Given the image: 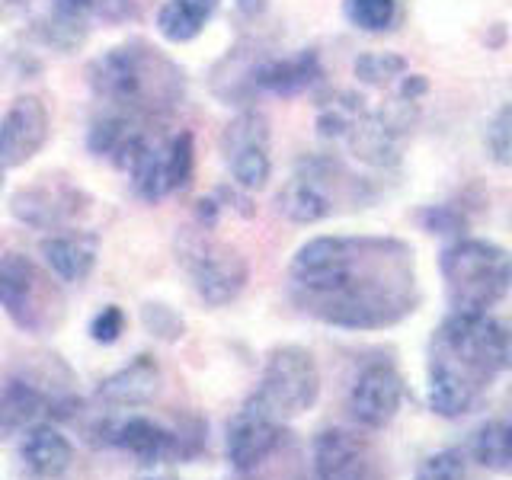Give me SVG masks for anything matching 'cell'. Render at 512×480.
<instances>
[{"label": "cell", "instance_id": "obj_1", "mask_svg": "<svg viewBox=\"0 0 512 480\" xmlns=\"http://www.w3.org/2000/svg\"><path fill=\"white\" fill-rule=\"evenodd\" d=\"M292 282L308 311L346 330H378L416 304L413 253L397 240L314 237L292 260Z\"/></svg>", "mask_w": 512, "mask_h": 480}, {"label": "cell", "instance_id": "obj_2", "mask_svg": "<svg viewBox=\"0 0 512 480\" xmlns=\"http://www.w3.org/2000/svg\"><path fill=\"white\" fill-rule=\"evenodd\" d=\"M506 333L487 311H452L429 356V410L442 420L471 413L477 397L506 368Z\"/></svg>", "mask_w": 512, "mask_h": 480}, {"label": "cell", "instance_id": "obj_3", "mask_svg": "<svg viewBox=\"0 0 512 480\" xmlns=\"http://www.w3.org/2000/svg\"><path fill=\"white\" fill-rule=\"evenodd\" d=\"M442 279L452 311H490L512 288V253L477 237L455 240L442 253Z\"/></svg>", "mask_w": 512, "mask_h": 480}, {"label": "cell", "instance_id": "obj_4", "mask_svg": "<svg viewBox=\"0 0 512 480\" xmlns=\"http://www.w3.org/2000/svg\"><path fill=\"white\" fill-rule=\"evenodd\" d=\"M253 397L282 423L308 413L320 397V372L314 356L304 346L272 349L263 368L260 391Z\"/></svg>", "mask_w": 512, "mask_h": 480}, {"label": "cell", "instance_id": "obj_5", "mask_svg": "<svg viewBox=\"0 0 512 480\" xmlns=\"http://www.w3.org/2000/svg\"><path fill=\"white\" fill-rule=\"evenodd\" d=\"M183 263L192 276V285L199 288L202 301L215 304V308L234 301L240 292H244L247 276H250L244 256H240L234 247L215 244V240H205V237L192 240L189 250L183 247Z\"/></svg>", "mask_w": 512, "mask_h": 480}, {"label": "cell", "instance_id": "obj_6", "mask_svg": "<svg viewBox=\"0 0 512 480\" xmlns=\"http://www.w3.org/2000/svg\"><path fill=\"white\" fill-rule=\"evenodd\" d=\"M100 442L116 445L122 452L135 455L141 464H164V461H183L199 448V442H192L189 436L176 429L160 426L157 420L148 416H122V420H109L100 429Z\"/></svg>", "mask_w": 512, "mask_h": 480}, {"label": "cell", "instance_id": "obj_7", "mask_svg": "<svg viewBox=\"0 0 512 480\" xmlns=\"http://www.w3.org/2000/svg\"><path fill=\"white\" fill-rule=\"evenodd\" d=\"M282 420H276L260 400L250 397L244 407H240L231 423H228V436H224V448H228V461L237 471H253L276 452L282 442Z\"/></svg>", "mask_w": 512, "mask_h": 480}, {"label": "cell", "instance_id": "obj_8", "mask_svg": "<svg viewBox=\"0 0 512 480\" xmlns=\"http://www.w3.org/2000/svg\"><path fill=\"white\" fill-rule=\"evenodd\" d=\"M404 404V378L391 362L365 365L349 391V413L365 429H384Z\"/></svg>", "mask_w": 512, "mask_h": 480}, {"label": "cell", "instance_id": "obj_9", "mask_svg": "<svg viewBox=\"0 0 512 480\" xmlns=\"http://www.w3.org/2000/svg\"><path fill=\"white\" fill-rule=\"evenodd\" d=\"M48 138V109L39 96H20L0 119V167H23Z\"/></svg>", "mask_w": 512, "mask_h": 480}, {"label": "cell", "instance_id": "obj_10", "mask_svg": "<svg viewBox=\"0 0 512 480\" xmlns=\"http://www.w3.org/2000/svg\"><path fill=\"white\" fill-rule=\"evenodd\" d=\"M45 292V276L23 253L0 256V308L26 330H39L42 308L39 295Z\"/></svg>", "mask_w": 512, "mask_h": 480}, {"label": "cell", "instance_id": "obj_11", "mask_svg": "<svg viewBox=\"0 0 512 480\" xmlns=\"http://www.w3.org/2000/svg\"><path fill=\"white\" fill-rule=\"evenodd\" d=\"M311 461L317 480H372V452L349 429L317 432Z\"/></svg>", "mask_w": 512, "mask_h": 480}, {"label": "cell", "instance_id": "obj_12", "mask_svg": "<svg viewBox=\"0 0 512 480\" xmlns=\"http://www.w3.org/2000/svg\"><path fill=\"white\" fill-rule=\"evenodd\" d=\"M224 151H228L231 176L240 189H263L269 180V154H266V122L260 116L237 119L224 132Z\"/></svg>", "mask_w": 512, "mask_h": 480}, {"label": "cell", "instance_id": "obj_13", "mask_svg": "<svg viewBox=\"0 0 512 480\" xmlns=\"http://www.w3.org/2000/svg\"><path fill=\"white\" fill-rule=\"evenodd\" d=\"M160 391V368L154 356H135L125 368L100 381L96 397L109 407H144Z\"/></svg>", "mask_w": 512, "mask_h": 480}, {"label": "cell", "instance_id": "obj_14", "mask_svg": "<svg viewBox=\"0 0 512 480\" xmlns=\"http://www.w3.org/2000/svg\"><path fill=\"white\" fill-rule=\"evenodd\" d=\"M93 87L116 103H135L144 93V68L132 48H109V52L93 64Z\"/></svg>", "mask_w": 512, "mask_h": 480}, {"label": "cell", "instance_id": "obj_15", "mask_svg": "<svg viewBox=\"0 0 512 480\" xmlns=\"http://www.w3.org/2000/svg\"><path fill=\"white\" fill-rule=\"evenodd\" d=\"M20 455L26 461V468L36 474V477H61L64 471L71 468V458H74V448L71 442L61 436V432L52 423H32L23 436L20 445Z\"/></svg>", "mask_w": 512, "mask_h": 480}, {"label": "cell", "instance_id": "obj_16", "mask_svg": "<svg viewBox=\"0 0 512 480\" xmlns=\"http://www.w3.org/2000/svg\"><path fill=\"white\" fill-rule=\"evenodd\" d=\"M45 413H48V397L36 384L20 378L0 384V439H7L20 429H29L32 423H42Z\"/></svg>", "mask_w": 512, "mask_h": 480}, {"label": "cell", "instance_id": "obj_17", "mask_svg": "<svg viewBox=\"0 0 512 480\" xmlns=\"http://www.w3.org/2000/svg\"><path fill=\"white\" fill-rule=\"evenodd\" d=\"M397 138L400 132L397 128L381 116H372V112H362V116L356 119V125L349 128V148L352 154H356L359 160H365V164H375V167H388L397 160Z\"/></svg>", "mask_w": 512, "mask_h": 480}, {"label": "cell", "instance_id": "obj_18", "mask_svg": "<svg viewBox=\"0 0 512 480\" xmlns=\"http://www.w3.org/2000/svg\"><path fill=\"white\" fill-rule=\"evenodd\" d=\"M317 77H320V61L314 52L266 61L263 68L253 74L256 87L266 93H279V96H295L301 90H308Z\"/></svg>", "mask_w": 512, "mask_h": 480}, {"label": "cell", "instance_id": "obj_19", "mask_svg": "<svg viewBox=\"0 0 512 480\" xmlns=\"http://www.w3.org/2000/svg\"><path fill=\"white\" fill-rule=\"evenodd\" d=\"M42 256L61 282H84L96 266V240L93 237H48L42 240Z\"/></svg>", "mask_w": 512, "mask_h": 480}, {"label": "cell", "instance_id": "obj_20", "mask_svg": "<svg viewBox=\"0 0 512 480\" xmlns=\"http://www.w3.org/2000/svg\"><path fill=\"white\" fill-rule=\"evenodd\" d=\"M276 208H279L282 218L295 221V224H317L333 212L330 196L314 180H308V176H295V180H288L279 189Z\"/></svg>", "mask_w": 512, "mask_h": 480}, {"label": "cell", "instance_id": "obj_21", "mask_svg": "<svg viewBox=\"0 0 512 480\" xmlns=\"http://www.w3.org/2000/svg\"><path fill=\"white\" fill-rule=\"evenodd\" d=\"M468 452L480 468L496 471V474L512 471V420L496 416V420L480 423L471 432Z\"/></svg>", "mask_w": 512, "mask_h": 480}, {"label": "cell", "instance_id": "obj_22", "mask_svg": "<svg viewBox=\"0 0 512 480\" xmlns=\"http://www.w3.org/2000/svg\"><path fill=\"white\" fill-rule=\"evenodd\" d=\"M215 4L218 0H167V4L157 10V26L164 32V39L189 42L202 32Z\"/></svg>", "mask_w": 512, "mask_h": 480}, {"label": "cell", "instance_id": "obj_23", "mask_svg": "<svg viewBox=\"0 0 512 480\" xmlns=\"http://www.w3.org/2000/svg\"><path fill=\"white\" fill-rule=\"evenodd\" d=\"M343 13L362 32H388L400 16V0H343Z\"/></svg>", "mask_w": 512, "mask_h": 480}, {"label": "cell", "instance_id": "obj_24", "mask_svg": "<svg viewBox=\"0 0 512 480\" xmlns=\"http://www.w3.org/2000/svg\"><path fill=\"white\" fill-rule=\"evenodd\" d=\"M365 112L362 100L359 96H336L333 103H327L324 109H320V116H317V128H320V135L324 138H346L349 135V128L356 125V119Z\"/></svg>", "mask_w": 512, "mask_h": 480}, {"label": "cell", "instance_id": "obj_25", "mask_svg": "<svg viewBox=\"0 0 512 480\" xmlns=\"http://www.w3.org/2000/svg\"><path fill=\"white\" fill-rule=\"evenodd\" d=\"M404 74H407V58H400L394 52H368L356 61V77L372 87H384Z\"/></svg>", "mask_w": 512, "mask_h": 480}, {"label": "cell", "instance_id": "obj_26", "mask_svg": "<svg viewBox=\"0 0 512 480\" xmlns=\"http://www.w3.org/2000/svg\"><path fill=\"white\" fill-rule=\"evenodd\" d=\"M487 154L496 167H512V103H506L487 125Z\"/></svg>", "mask_w": 512, "mask_h": 480}, {"label": "cell", "instance_id": "obj_27", "mask_svg": "<svg viewBox=\"0 0 512 480\" xmlns=\"http://www.w3.org/2000/svg\"><path fill=\"white\" fill-rule=\"evenodd\" d=\"M192 167H196V151H192V135L180 132L170 144H167V183L170 192L183 189L192 176Z\"/></svg>", "mask_w": 512, "mask_h": 480}, {"label": "cell", "instance_id": "obj_28", "mask_svg": "<svg viewBox=\"0 0 512 480\" xmlns=\"http://www.w3.org/2000/svg\"><path fill=\"white\" fill-rule=\"evenodd\" d=\"M464 474H468V458L461 448H442L420 464L413 480H464Z\"/></svg>", "mask_w": 512, "mask_h": 480}, {"label": "cell", "instance_id": "obj_29", "mask_svg": "<svg viewBox=\"0 0 512 480\" xmlns=\"http://www.w3.org/2000/svg\"><path fill=\"white\" fill-rule=\"evenodd\" d=\"M141 320H144V327H148L157 340H180L186 324H183V317L176 314L173 308H167V304H144L141 308Z\"/></svg>", "mask_w": 512, "mask_h": 480}, {"label": "cell", "instance_id": "obj_30", "mask_svg": "<svg viewBox=\"0 0 512 480\" xmlns=\"http://www.w3.org/2000/svg\"><path fill=\"white\" fill-rule=\"evenodd\" d=\"M122 330H125V311L119 304H106V308L90 320V336L103 346L119 343Z\"/></svg>", "mask_w": 512, "mask_h": 480}, {"label": "cell", "instance_id": "obj_31", "mask_svg": "<svg viewBox=\"0 0 512 480\" xmlns=\"http://www.w3.org/2000/svg\"><path fill=\"white\" fill-rule=\"evenodd\" d=\"M128 135H132V132H128L122 119H103L100 125H93V132H90V151H96V154H116L119 144Z\"/></svg>", "mask_w": 512, "mask_h": 480}, {"label": "cell", "instance_id": "obj_32", "mask_svg": "<svg viewBox=\"0 0 512 480\" xmlns=\"http://www.w3.org/2000/svg\"><path fill=\"white\" fill-rule=\"evenodd\" d=\"M96 0H55V20L61 26H77L93 10Z\"/></svg>", "mask_w": 512, "mask_h": 480}, {"label": "cell", "instance_id": "obj_33", "mask_svg": "<svg viewBox=\"0 0 512 480\" xmlns=\"http://www.w3.org/2000/svg\"><path fill=\"white\" fill-rule=\"evenodd\" d=\"M426 90H429V84H426V77H423V74H407V77H404V87H400V100L416 103Z\"/></svg>", "mask_w": 512, "mask_h": 480}, {"label": "cell", "instance_id": "obj_34", "mask_svg": "<svg viewBox=\"0 0 512 480\" xmlns=\"http://www.w3.org/2000/svg\"><path fill=\"white\" fill-rule=\"evenodd\" d=\"M503 333H506V368H512V327H503Z\"/></svg>", "mask_w": 512, "mask_h": 480}, {"label": "cell", "instance_id": "obj_35", "mask_svg": "<svg viewBox=\"0 0 512 480\" xmlns=\"http://www.w3.org/2000/svg\"><path fill=\"white\" fill-rule=\"evenodd\" d=\"M144 480H173V477H144Z\"/></svg>", "mask_w": 512, "mask_h": 480}, {"label": "cell", "instance_id": "obj_36", "mask_svg": "<svg viewBox=\"0 0 512 480\" xmlns=\"http://www.w3.org/2000/svg\"><path fill=\"white\" fill-rule=\"evenodd\" d=\"M0 186H4V167H0Z\"/></svg>", "mask_w": 512, "mask_h": 480}]
</instances>
